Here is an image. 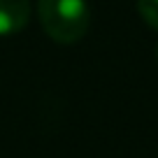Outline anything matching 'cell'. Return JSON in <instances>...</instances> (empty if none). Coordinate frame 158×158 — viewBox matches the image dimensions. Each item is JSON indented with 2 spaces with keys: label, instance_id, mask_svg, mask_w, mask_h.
<instances>
[{
  "label": "cell",
  "instance_id": "1",
  "mask_svg": "<svg viewBox=\"0 0 158 158\" xmlns=\"http://www.w3.org/2000/svg\"><path fill=\"white\" fill-rule=\"evenodd\" d=\"M37 14L44 33L60 44L81 40L91 23L86 0H37Z\"/></svg>",
  "mask_w": 158,
  "mask_h": 158
},
{
  "label": "cell",
  "instance_id": "2",
  "mask_svg": "<svg viewBox=\"0 0 158 158\" xmlns=\"http://www.w3.org/2000/svg\"><path fill=\"white\" fill-rule=\"evenodd\" d=\"M30 19L28 0H0V35H14Z\"/></svg>",
  "mask_w": 158,
  "mask_h": 158
},
{
  "label": "cell",
  "instance_id": "4",
  "mask_svg": "<svg viewBox=\"0 0 158 158\" xmlns=\"http://www.w3.org/2000/svg\"><path fill=\"white\" fill-rule=\"evenodd\" d=\"M156 56H158V47H156Z\"/></svg>",
  "mask_w": 158,
  "mask_h": 158
},
{
  "label": "cell",
  "instance_id": "3",
  "mask_svg": "<svg viewBox=\"0 0 158 158\" xmlns=\"http://www.w3.org/2000/svg\"><path fill=\"white\" fill-rule=\"evenodd\" d=\"M137 10L142 14V19L153 30H158V0H137Z\"/></svg>",
  "mask_w": 158,
  "mask_h": 158
}]
</instances>
